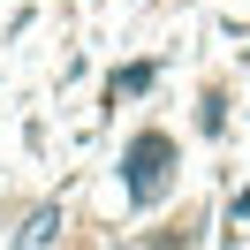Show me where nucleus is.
Returning a JSON list of instances; mask_svg holds the SVG:
<instances>
[{"mask_svg": "<svg viewBox=\"0 0 250 250\" xmlns=\"http://www.w3.org/2000/svg\"><path fill=\"white\" fill-rule=\"evenodd\" d=\"M174 159H182V144H174L167 129H137V137H129L122 182H129V205H137V212H152V205L174 189Z\"/></svg>", "mask_w": 250, "mask_h": 250, "instance_id": "1", "label": "nucleus"}, {"mask_svg": "<svg viewBox=\"0 0 250 250\" xmlns=\"http://www.w3.org/2000/svg\"><path fill=\"white\" fill-rule=\"evenodd\" d=\"M61 243V205H38L31 220H23V235H16V250H53Z\"/></svg>", "mask_w": 250, "mask_h": 250, "instance_id": "2", "label": "nucleus"}, {"mask_svg": "<svg viewBox=\"0 0 250 250\" xmlns=\"http://www.w3.org/2000/svg\"><path fill=\"white\" fill-rule=\"evenodd\" d=\"M152 83H159V61H129V68H114L106 91L114 99H137V91H152Z\"/></svg>", "mask_w": 250, "mask_h": 250, "instance_id": "3", "label": "nucleus"}, {"mask_svg": "<svg viewBox=\"0 0 250 250\" xmlns=\"http://www.w3.org/2000/svg\"><path fill=\"white\" fill-rule=\"evenodd\" d=\"M197 129H205V137H220V129H228V99H220V91H205V114H197Z\"/></svg>", "mask_w": 250, "mask_h": 250, "instance_id": "4", "label": "nucleus"}, {"mask_svg": "<svg viewBox=\"0 0 250 250\" xmlns=\"http://www.w3.org/2000/svg\"><path fill=\"white\" fill-rule=\"evenodd\" d=\"M152 250H197V220H182V228H167V235H152Z\"/></svg>", "mask_w": 250, "mask_h": 250, "instance_id": "5", "label": "nucleus"}]
</instances>
